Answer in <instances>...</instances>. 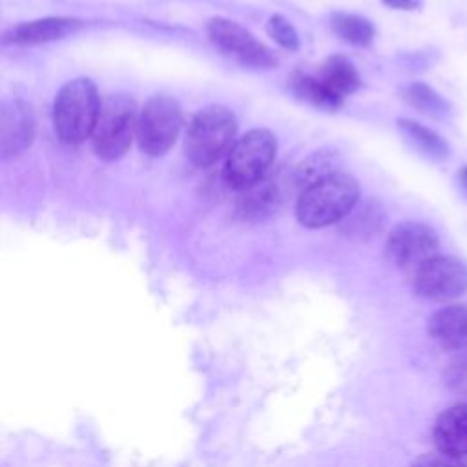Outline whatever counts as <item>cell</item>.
Listing matches in <instances>:
<instances>
[{"instance_id":"cell-11","label":"cell","mask_w":467,"mask_h":467,"mask_svg":"<svg viewBox=\"0 0 467 467\" xmlns=\"http://www.w3.org/2000/svg\"><path fill=\"white\" fill-rule=\"evenodd\" d=\"M429 336L443 348L460 352L467 348V305H449L429 317Z\"/></svg>"},{"instance_id":"cell-25","label":"cell","mask_w":467,"mask_h":467,"mask_svg":"<svg viewBox=\"0 0 467 467\" xmlns=\"http://www.w3.org/2000/svg\"><path fill=\"white\" fill-rule=\"evenodd\" d=\"M385 5L392 7V9H403V11H412L418 9L421 0H383Z\"/></svg>"},{"instance_id":"cell-4","label":"cell","mask_w":467,"mask_h":467,"mask_svg":"<svg viewBox=\"0 0 467 467\" xmlns=\"http://www.w3.org/2000/svg\"><path fill=\"white\" fill-rule=\"evenodd\" d=\"M277 153V139L266 128H254L241 135L226 153L223 179L237 192H244L268 177Z\"/></svg>"},{"instance_id":"cell-7","label":"cell","mask_w":467,"mask_h":467,"mask_svg":"<svg viewBox=\"0 0 467 467\" xmlns=\"http://www.w3.org/2000/svg\"><path fill=\"white\" fill-rule=\"evenodd\" d=\"M206 33L210 42L235 64L248 69H272L277 66V55L259 42L241 24L215 16L208 20Z\"/></svg>"},{"instance_id":"cell-10","label":"cell","mask_w":467,"mask_h":467,"mask_svg":"<svg viewBox=\"0 0 467 467\" xmlns=\"http://www.w3.org/2000/svg\"><path fill=\"white\" fill-rule=\"evenodd\" d=\"M82 22L71 16H46L31 22H22L2 35L4 44L15 46H36L46 42H55L66 38L67 35L78 31Z\"/></svg>"},{"instance_id":"cell-5","label":"cell","mask_w":467,"mask_h":467,"mask_svg":"<svg viewBox=\"0 0 467 467\" xmlns=\"http://www.w3.org/2000/svg\"><path fill=\"white\" fill-rule=\"evenodd\" d=\"M137 128L135 102L128 95H111L100 102L91 133L93 150L102 161L120 159L131 146Z\"/></svg>"},{"instance_id":"cell-18","label":"cell","mask_w":467,"mask_h":467,"mask_svg":"<svg viewBox=\"0 0 467 467\" xmlns=\"http://www.w3.org/2000/svg\"><path fill=\"white\" fill-rule=\"evenodd\" d=\"M244 195L239 199V213L243 217L259 219L268 213H272L279 204V192L274 181H268L266 177L254 184L252 188L243 192Z\"/></svg>"},{"instance_id":"cell-26","label":"cell","mask_w":467,"mask_h":467,"mask_svg":"<svg viewBox=\"0 0 467 467\" xmlns=\"http://www.w3.org/2000/svg\"><path fill=\"white\" fill-rule=\"evenodd\" d=\"M458 182H460V186L463 188V192L467 193V166H463V168L458 171Z\"/></svg>"},{"instance_id":"cell-20","label":"cell","mask_w":467,"mask_h":467,"mask_svg":"<svg viewBox=\"0 0 467 467\" xmlns=\"http://www.w3.org/2000/svg\"><path fill=\"white\" fill-rule=\"evenodd\" d=\"M337 157L332 151H316L308 155L297 168H296V184L297 186H308L319 179H325L337 170Z\"/></svg>"},{"instance_id":"cell-22","label":"cell","mask_w":467,"mask_h":467,"mask_svg":"<svg viewBox=\"0 0 467 467\" xmlns=\"http://www.w3.org/2000/svg\"><path fill=\"white\" fill-rule=\"evenodd\" d=\"M350 217L347 226L352 228L356 234H372V230H379V213H376V210L372 208V204H365L361 210H358L356 213L347 215Z\"/></svg>"},{"instance_id":"cell-2","label":"cell","mask_w":467,"mask_h":467,"mask_svg":"<svg viewBox=\"0 0 467 467\" xmlns=\"http://www.w3.org/2000/svg\"><path fill=\"white\" fill-rule=\"evenodd\" d=\"M237 120L230 108L210 104L201 108L186 131L184 153L195 168L213 166L234 146Z\"/></svg>"},{"instance_id":"cell-12","label":"cell","mask_w":467,"mask_h":467,"mask_svg":"<svg viewBox=\"0 0 467 467\" xmlns=\"http://www.w3.org/2000/svg\"><path fill=\"white\" fill-rule=\"evenodd\" d=\"M432 436L438 451L458 458L467 456V403L443 410L434 421Z\"/></svg>"},{"instance_id":"cell-9","label":"cell","mask_w":467,"mask_h":467,"mask_svg":"<svg viewBox=\"0 0 467 467\" xmlns=\"http://www.w3.org/2000/svg\"><path fill=\"white\" fill-rule=\"evenodd\" d=\"M440 239L432 226L420 221H403L390 228L385 241V255L403 270H416L438 254Z\"/></svg>"},{"instance_id":"cell-15","label":"cell","mask_w":467,"mask_h":467,"mask_svg":"<svg viewBox=\"0 0 467 467\" xmlns=\"http://www.w3.org/2000/svg\"><path fill=\"white\" fill-rule=\"evenodd\" d=\"M396 124H398V130L401 131V135L407 139V142L416 151H420V155H423L434 162H443L451 157L449 142L434 130H431L412 119H398Z\"/></svg>"},{"instance_id":"cell-6","label":"cell","mask_w":467,"mask_h":467,"mask_svg":"<svg viewBox=\"0 0 467 467\" xmlns=\"http://www.w3.org/2000/svg\"><path fill=\"white\" fill-rule=\"evenodd\" d=\"M182 126L181 106L168 95L150 97L137 113L135 139L148 157H162L175 144Z\"/></svg>"},{"instance_id":"cell-8","label":"cell","mask_w":467,"mask_h":467,"mask_svg":"<svg viewBox=\"0 0 467 467\" xmlns=\"http://www.w3.org/2000/svg\"><path fill=\"white\" fill-rule=\"evenodd\" d=\"M414 292L431 301H451L467 290V266L454 255L436 254L414 270Z\"/></svg>"},{"instance_id":"cell-19","label":"cell","mask_w":467,"mask_h":467,"mask_svg":"<svg viewBox=\"0 0 467 467\" xmlns=\"http://www.w3.org/2000/svg\"><path fill=\"white\" fill-rule=\"evenodd\" d=\"M401 99L423 115L441 119L449 115L451 104L425 82H412L401 89Z\"/></svg>"},{"instance_id":"cell-24","label":"cell","mask_w":467,"mask_h":467,"mask_svg":"<svg viewBox=\"0 0 467 467\" xmlns=\"http://www.w3.org/2000/svg\"><path fill=\"white\" fill-rule=\"evenodd\" d=\"M447 381L458 390H467V348L460 350L458 356L449 363Z\"/></svg>"},{"instance_id":"cell-1","label":"cell","mask_w":467,"mask_h":467,"mask_svg":"<svg viewBox=\"0 0 467 467\" xmlns=\"http://www.w3.org/2000/svg\"><path fill=\"white\" fill-rule=\"evenodd\" d=\"M359 195V182L345 171H336L303 188L296 201V219L312 230L330 226L350 213Z\"/></svg>"},{"instance_id":"cell-14","label":"cell","mask_w":467,"mask_h":467,"mask_svg":"<svg viewBox=\"0 0 467 467\" xmlns=\"http://www.w3.org/2000/svg\"><path fill=\"white\" fill-rule=\"evenodd\" d=\"M290 91L303 102H306L312 108L323 109V111H337L345 99L332 91L319 77L297 71L290 77Z\"/></svg>"},{"instance_id":"cell-16","label":"cell","mask_w":467,"mask_h":467,"mask_svg":"<svg viewBox=\"0 0 467 467\" xmlns=\"http://www.w3.org/2000/svg\"><path fill=\"white\" fill-rule=\"evenodd\" d=\"M319 78L343 99L358 91L361 86L359 71L347 57H341V55H332L325 60L319 71Z\"/></svg>"},{"instance_id":"cell-3","label":"cell","mask_w":467,"mask_h":467,"mask_svg":"<svg viewBox=\"0 0 467 467\" xmlns=\"http://www.w3.org/2000/svg\"><path fill=\"white\" fill-rule=\"evenodd\" d=\"M100 111V95L91 78L67 80L53 104V124L66 144H80L91 137Z\"/></svg>"},{"instance_id":"cell-21","label":"cell","mask_w":467,"mask_h":467,"mask_svg":"<svg viewBox=\"0 0 467 467\" xmlns=\"http://www.w3.org/2000/svg\"><path fill=\"white\" fill-rule=\"evenodd\" d=\"M268 35L272 36V40L286 49V51H297L299 49V36L296 27L283 16V15H272L268 18V26H266Z\"/></svg>"},{"instance_id":"cell-23","label":"cell","mask_w":467,"mask_h":467,"mask_svg":"<svg viewBox=\"0 0 467 467\" xmlns=\"http://www.w3.org/2000/svg\"><path fill=\"white\" fill-rule=\"evenodd\" d=\"M410 467H467L463 458L436 451V452H425L418 456Z\"/></svg>"},{"instance_id":"cell-17","label":"cell","mask_w":467,"mask_h":467,"mask_svg":"<svg viewBox=\"0 0 467 467\" xmlns=\"http://www.w3.org/2000/svg\"><path fill=\"white\" fill-rule=\"evenodd\" d=\"M330 29L343 42L358 47L370 46L376 35L372 22L354 13H334L330 16Z\"/></svg>"},{"instance_id":"cell-13","label":"cell","mask_w":467,"mask_h":467,"mask_svg":"<svg viewBox=\"0 0 467 467\" xmlns=\"http://www.w3.org/2000/svg\"><path fill=\"white\" fill-rule=\"evenodd\" d=\"M31 108L24 102H13L4 109L0 117V150L15 155L27 148L33 137V117Z\"/></svg>"}]
</instances>
